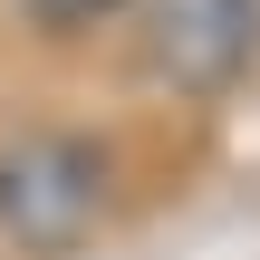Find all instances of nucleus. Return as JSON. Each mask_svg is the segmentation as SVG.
I'll return each mask as SVG.
<instances>
[{
    "instance_id": "f03ea898",
    "label": "nucleus",
    "mask_w": 260,
    "mask_h": 260,
    "mask_svg": "<svg viewBox=\"0 0 260 260\" xmlns=\"http://www.w3.org/2000/svg\"><path fill=\"white\" fill-rule=\"evenodd\" d=\"M145 19V68L174 96H222L260 58V0H135Z\"/></svg>"
},
{
    "instance_id": "f257e3e1",
    "label": "nucleus",
    "mask_w": 260,
    "mask_h": 260,
    "mask_svg": "<svg viewBox=\"0 0 260 260\" xmlns=\"http://www.w3.org/2000/svg\"><path fill=\"white\" fill-rule=\"evenodd\" d=\"M106 222V154L68 125L0 135V241L19 260H68Z\"/></svg>"
},
{
    "instance_id": "7ed1b4c3",
    "label": "nucleus",
    "mask_w": 260,
    "mask_h": 260,
    "mask_svg": "<svg viewBox=\"0 0 260 260\" xmlns=\"http://www.w3.org/2000/svg\"><path fill=\"white\" fill-rule=\"evenodd\" d=\"M135 0H19V19L39 29V39H87V29H106V19H125Z\"/></svg>"
}]
</instances>
